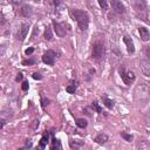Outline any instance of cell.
I'll return each mask as SVG.
<instances>
[{"label": "cell", "mask_w": 150, "mask_h": 150, "mask_svg": "<svg viewBox=\"0 0 150 150\" xmlns=\"http://www.w3.org/2000/svg\"><path fill=\"white\" fill-rule=\"evenodd\" d=\"M70 14L74 18V20H76L79 27L81 28V31H86L88 29L89 26V15L87 12L81 10H70Z\"/></svg>", "instance_id": "6da1fadb"}, {"label": "cell", "mask_w": 150, "mask_h": 150, "mask_svg": "<svg viewBox=\"0 0 150 150\" xmlns=\"http://www.w3.org/2000/svg\"><path fill=\"white\" fill-rule=\"evenodd\" d=\"M103 55H104V45H103L102 42L97 41V42H95V44L93 45L92 56H93V59H95V60H100Z\"/></svg>", "instance_id": "7a4b0ae2"}, {"label": "cell", "mask_w": 150, "mask_h": 150, "mask_svg": "<svg viewBox=\"0 0 150 150\" xmlns=\"http://www.w3.org/2000/svg\"><path fill=\"white\" fill-rule=\"evenodd\" d=\"M120 75H121L123 82L128 86L131 85V82L135 80V74H134L133 72H130V70H126L124 67H121V68H120Z\"/></svg>", "instance_id": "3957f363"}, {"label": "cell", "mask_w": 150, "mask_h": 150, "mask_svg": "<svg viewBox=\"0 0 150 150\" xmlns=\"http://www.w3.org/2000/svg\"><path fill=\"white\" fill-rule=\"evenodd\" d=\"M55 56H56V53H55L54 51H51V49H49V51H47L42 55V61L49 66H53L55 62Z\"/></svg>", "instance_id": "277c9868"}, {"label": "cell", "mask_w": 150, "mask_h": 150, "mask_svg": "<svg viewBox=\"0 0 150 150\" xmlns=\"http://www.w3.org/2000/svg\"><path fill=\"white\" fill-rule=\"evenodd\" d=\"M28 29H29V24H28V22H24V24L21 25V27L19 28V32H18V34H17L18 40L24 41L28 33Z\"/></svg>", "instance_id": "5b68a950"}, {"label": "cell", "mask_w": 150, "mask_h": 150, "mask_svg": "<svg viewBox=\"0 0 150 150\" xmlns=\"http://www.w3.org/2000/svg\"><path fill=\"white\" fill-rule=\"evenodd\" d=\"M110 5H111L113 10L115 11L116 13L122 14V13H124V12H126V7H124V5H123L121 1H119V0H111Z\"/></svg>", "instance_id": "8992f818"}, {"label": "cell", "mask_w": 150, "mask_h": 150, "mask_svg": "<svg viewBox=\"0 0 150 150\" xmlns=\"http://www.w3.org/2000/svg\"><path fill=\"white\" fill-rule=\"evenodd\" d=\"M53 26H54V31L56 33V35L59 36H65L66 35V28H65V24H59L55 20H53Z\"/></svg>", "instance_id": "52a82bcc"}, {"label": "cell", "mask_w": 150, "mask_h": 150, "mask_svg": "<svg viewBox=\"0 0 150 150\" xmlns=\"http://www.w3.org/2000/svg\"><path fill=\"white\" fill-rule=\"evenodd\" d=\"M135 10H136L137 15L141 17V19H142V12H144V13L147 14V5H145V3H143V1H138V3H136V5H135Z\"/></svg>", "instance_id": "ba28073f"}, {"label": "cell", "mask_w": 150, "mask_h": 150, "mask_svg": "<svg viewBox=\"0 0 150 150\" xmlns=\"http://www.w3.org/2000/svg\"><path fill=\"white\" fill-rule=\"evenodd\" d=\"M123 41H124V44L127 46V51L129 54H133L134 52H135V46H134V42L131 40V38L129 36H124L123 38Z\"/></svg>", "instance_id": "9c48e42d"}, {"label": "cell", "mask_w": 150, "mask_h": 150, "mask_svg": "<svg viewBox=\"0 0 150 150\" xmlns=\"http://www.w3.org/2000/svg\"><path fill=\"white\" fill-rule=\"evenodd\" d=\"M138 32H140V35H141V39L143 41H148L150 40V33L145 27H140L138 28Z\"/></svg>", "instance_id": "30bf717a"}, {"label": "cell", "mask_w": 150, "mask_h": 150, "mask_svg": "<svg viewBox=\"0 0 150 150\" xmlns=\"http://www.w3.org/2000/svg\"><path fill=\"white\" fill-rule=\"evenodd\" d=\"M85 144V142L82 140H70L69 141V145H70V148L72 149H79V148H81L82 145Z\"/></svg>", "instance_id": "8fae6325"}, {"label": "cell", "mask_w": 150, "mask_h": 150, "mask_svg": "<svg viewBox=\"0 0 150 150\" xmlns=\"http://www.w3.org/2000/svg\"><path fill=\"white\" fill-rule=\"evenodd\" d=\"M94 141H95L97 144H104V143H107V141H108V136H107L106 134H99V135L95 137Z\"/></svg>", "instance_id": "7c38bea8"}, {"label": "cell", "mask_w": 150, "mask_h": 150, "mask_svg": "<svg viewBox=\"0 0 150 150\" xmlns=\"http://www.w3.org/2000/svg\"><path fill=\"white\" fill-rule=\"evenodd\" d=\"M47 143H48V134H45L42 138L40 140V143H39V147L36 148V150H44L45 147L47 145Z\"/></svg>", "instance_id": "4fadbf2b"}, {"label": "cell", "mask_w": 150, "mask_h": 150, "mask_svg": "<svg viewBox=\"0 0 150 150\" xmlns=\"http://www.w3.org/2000/svg\"><path fill=\"white\" fill-rule=\"evenodd\" d=\"M141 68H142V72H143L144 75L150 76V65L148 62H145V61L141 62Z\"/></svg>", "instance_id": "5bb4252c"}, {"label": "cell", "mask_w": 150, "mask_h": 150, "mask_svg": "<svg viewBox=\"0 0 150 150\" xmlns=\"http://www.w3.org/2000/svg\"><path fill=\"white\" fill-rule=\"evenodd\" d=\"M102 101H103V104L108 108V109H113V107H114V101L110 99H108L107 96H102Z\"/></svg>", "instance_id": "9a60e30c"}, {"label": "cell", "mask_w": 150, "mask_h": 150, "mask_svg": "<svg viewBox=\"0 0 150 150\" xmlns=\"http://www.w3.org/2000/svg\"><path fill=\"white\" fill-rule=\"evenodd\" d=\"M20 12H21V14H22L24 17H26V18H28V17H31L32 15V8L29 6H24L20 10Z\"/></svg>", "instance_id": "2e32d148"}, {"label": "cell", "mask_w": 150, "mask_h": 150, "mask_svg": "<svg viewBox=\"0 0 150 150\" xmlns=\"http://www.w3.org/2000/svg\"><path fill=\"white\" fill-rule=\"evenodd\" d=\"M45 39L48 41H51L53 39V32H52V28L49 26H47L45 29Z\"/></svg>", "instance_id": "e0dca14e"}, {"label": "cell", "mask_w": 150, "mask_h": 150, "mask_svg": "<svg viewBox=\"0 0 150 150\" xmlns=\"http://www.w3.org/2000/svg\"><path fill=\"white\" fill-rule=\"evenodd\" d=\"M51 150H61V143H60V141L56 140V138H53V143H52Z\"/></svg>", "instance_id": "ac0fdd59"}, {"label": "cell", "mask_w": 150, "mask_h": 150, "mask_svg": "<svg viewBox=\"0 0 150 150\" xmlns=\"http://www.w3.org/2000/svg\"><path fill=\"white\" fill-rule=\"evenodd\" d=\"M75 122H76V126H78L79 128H82V129H85L86 127H87V124H88L85 119H76Z\"/></svg>", "instance_id": "d6986e66"}, {"label": "cell", "mask_w": 150, "mask_h": 150, "mask_svg": "<svg viewBox=\"0 0 150 150\" xmlns=\"http://www.w3.org/2000/svg\"><path fill=\"white\" fill-rule=\"evenodd\" d=\"M121 136H122L126 141H128V142H131V141L134 140L133 135H130V134H127V133H121Z\"/></svg>", "instance_id": "ffe728a7"}, {"label": "cell", "mask_w": 150, "mask_h": 150, "mask_svg": "<svg viewBox=\"0 0 150 150\" xmlns=\"http://www.w3.org/2000/svg\"><path fill=\"white\" fill-rule=\"evenodd\" d=\"M92 106H93V108H94V110H95L96 113H99V114H101V113H102V108L99 106V103L96 102V101H94V102H93Z\"/></svg>", "instance_id": "44dd1931"}, {"label": "cell", "mask_w": 150, "mask_h": 150, "mask_svg": "<svg viewBox=\"0 0 150 150\" xmlns=\"http://www.w3.org/2000/svg\"><path fill=\"white\" fill-rule=\"evenodd\" d=\"M75 89H76V86H75V85H70V86H68V87L66 88V90H67V93H69V94H74Z\"/></svg>", "instance_id": "7402d4cb"}, {"label": "cell", "mask_w": 150, "mask_h": 150, "mask_svg": "<svg viewBox=\"0 0 150 150\" xmlns=\"http://www.w3.org/2000/svg\"><path fill=\"white\" fill-rule=\"evenodd\" d=\"M99 4L103 10H107V8H108V4H107L106 0H99Z\"/></svg>", "instance_id": "603a6c76"}, {"label": "cell", "mask_w": 150, "mask_h": 150, "mask_svg": "<svg viewBox=\"0 0 150 150\" xmlns=\"http://www.w3.org/2000/svg\"><path fill=\"white\" fill-rule=\"evenodd\" d=\"M35 60H24L22 61V65L24 66H29V65H34Z\"/></svg>", "instance_id": "cb8c5ba5"}, {"label": "cell", "mask_w": 150, "mask_h": 150, "mask_svg": "<svg viewBox=\"0 0 150 150\" xmlns=\"http://www.w3.org/2000/svg\"><path fill=\"white\" fill-rule=\"evenodd\" d=\"M28 87H29V83H28L27 81H25L24 83H22V86H21V89H22V90H27Z\"/></svg>", "instance_id": "d4e9b609"}, {"label": "cell", "mask_w": 150, "mask_h": 150, "mask_svg": "<svg viewBox=\"0 0 150 150\" xmlns=\"http://www.w3.org/2000/svg\"><path fill=\"white\" fill-rule=\"evenodd\" d=\"M33 79H34V80H41V79H42V75L39 74V73H34V74H33Z\"/></svg>", "instance_id": "484cf974"}, {"label": "cell", "mask_w": 150, "mask_h": 150, "mask_svg": "<svg viewBox=\"0 0 150 150\" xmlns=\"http://www.w3.org/2000/svg\"><path fill=\"white\" fill-rule=\"evenodd\" d=\"M33 52H34V48H33V47H29V48H27V49L25 51V53H26V55H31Z\"/></svg>", "instance_id": "4316f807"}, {"label": "cell", "mask_w": 150, "mask_h": 150, "mask_svg": "<svg viewBox=\"0 0 150 150\" xmlns=\"http://www.w3.org/2000/svg\"><path fill=\"white\" fill-rule=\"evenodd\" d=\"M21 80H22V74H21V73H19V74L17 75V78H15V81L19 82V81H21Z\"/></svg>", "instance_id": "83f0119b"}, {"label": "cell", "mask_w": 150, "mask_h": 150, "mask_svg": "<svg viewBox=\"0 0 150 150\" xmlns=\"http://www.w3.org/2000/svg\"><path fill=\"white\" fill-rule=\"evenodd\" d=\"M41 102H42V107H46V104H48V102H49V100H47V99H42V101H41Z\"/></svg>", "instance_id": "f1b7e54d"}, {"label": "cell", "mask_w": 150, "mask_h": 150, "mask_svg": "<svg viewBox=\"0 0 150 150\" xmlns=\"http://www.w3.org/2000/svg\"><path fill=\"white\" fill-rule=\"evenodd\" d=\"M145 54H147L148 58H150V47H148L147 49H145Z\"/></svg>", "instance_id": "f546056e"}, {"label": "cell", "mask_w": 150, "mask_h": 150, "mask_svg": "<svg viewBox=\"0 0 150 150\" xmlns=\"http://www.w3.org/2000/svg\"><path fill=\"white\" fill-rule=\"evenodd\" d=\"M26 147H32V142H27V143H26Z\"/></svg>", "instance_id": "4dcf8cb0"}, {"label": "cell", "mask_w": 150, "mask_h": 150, "mask_svg": "<svg viewBox=\"0 0 150 150\" xmlns=\"http://www.w3.org/2000/svg\"><path fill=\"white\" fill-rule=\"evenodd\" d=\"M4 126H5V121L3 120V121H1V128H4Z\"/></svg>", "instance_id": "1f68e13d"}]
</instances>
